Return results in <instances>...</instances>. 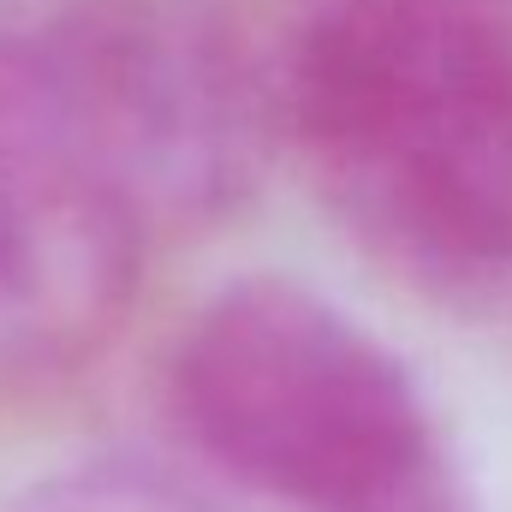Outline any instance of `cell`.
Returning a JSON list of instances; mask_svg holds the SVG:
<instances>
[{
  "label": "cell",
  "instance_id": "cell-1",
  "mask_svg": "<svg viewBox=\"0 0 512 512\" xmlns=\"http://www.w3.org/2000/svg\"><path fill=\"white\" fill-rule=\"evenodd\" d=\"M268 120L393 280L512 298V0H268Z\"/></svg>",
  "mask_w": 512,
  "mask_h": 512
},
{
  "label": "cell",
  "instance_id": "cell-6",
  "mask_svg": "<svg viewBox=\"0 0 512 512\" xmlns=\"http://www.w3.org/2000/svg\"><path fill=\"white\" fill-rule=\"evenodd\" d=\"M54 0H0V24H24V18H36V12H48Z\"/></svg>",
  "mask_w": 512,
  "mask_h": 512
},
{
  "label": "cell",
  "instance_id": "cell-3",
  "mask_svg": "<svg viewBox=\"0 0 512 512\" xmlns=\"http://www.w3.org/2000/svg\"><path fill=\"white\" fill-rule=\"evenodd\" d=\"M155 227L0 24V411L72 382L126 322Z\"/></svg>",
  "mask_w": 512,
  "mask_h": 512
},
{
  "label": "cell",
  "instance_id": "cell-5",
  "mask_svg": "<svg viewBox=\"0 0 512 512\" xmlns=\"http://www.w3.org/2000/svg\"><path fill=\"white\" fill-rule=\"evenodd\" d=\"M399 512H471V501H465V483L447 477V483H435L429 495H417L411 507H399Z\"/></svg>",
  "mask_w": 512,
  "mask_h": 512
},
{
  "label": "cell",
  "instance_id": "cell-2",
  "mask_svg": "<svg viewBox=\"0 0 512 512\" xmlns=\"http://www.w3.org/2000/svg\"><path fill=\"white\" fill-rule=\"evenodd\" d=\"M161 405L197 477L256 512H399L459 477L411 370L280 274L227 280L191 310Z\"/></svg>",
  "mask_w": 512,
  "mask_h": 512
},
{
  "label": "cell",
  "instance_id": "cell-4",
  "mask_svg": "<svg viewBox=\"0 0 512 512\" xmlns=\"http://www.w3.org/2000/svg\"><path fill=\"white\" fill-rule=\"evenodd\" d=\"M6 512H215L197 483L143 465V459H90L36 483Z\"/></svg>",
  "mask_w": 512,
  "mask_h": 512
}]
</instances>
